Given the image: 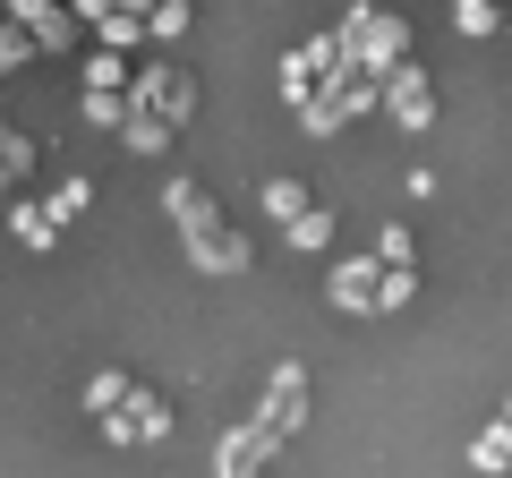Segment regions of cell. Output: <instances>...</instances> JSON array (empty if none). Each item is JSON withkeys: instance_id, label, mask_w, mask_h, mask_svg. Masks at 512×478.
Instances as JSON below:
<instances>
[{"instance_id": "2", "label": "cell", "mask_w": 512, "mask_h": 478, "mask_svg": "<svg viewBox=\"0 0 512 478\" xmlns=\"http://www.w3.org/2000/svg\"><path fill=\"white\" fill-rule=\"evenodd\" d=\"M393 111H402V120H427V86H419V77H393Z\"/></svg>"}, {"instance_id": "1", "label": "cell", "mask_w": 512, "mask_h": 478, "mask_svg": "<svg viewBox=\"0 0 512 478\" xmlns=\"http://www.w3.org/2000/svg\"><path fill=\"white\" fill-rule=\"evenodd\" d=\"M171 214H180L188 222V248H205V257H214V265H239V248H231V239H222V222H214V205H205L197 197V188H171Z\"/></svg>"}, {"instance_id": "3", "label": "cell", "mask_w": 512, "mask_h": 478, "mask_svg": "<svg viewBox=\"0 0 512 478\" xmlns=\"http://www.w3.org/2000/svg\"><path fill=\"white\" fill-rule=\"evenodd\" d=\"M18 163H26V146H18L9 129H0V180H18Z\"/></svg>"}]
</instances>
